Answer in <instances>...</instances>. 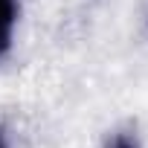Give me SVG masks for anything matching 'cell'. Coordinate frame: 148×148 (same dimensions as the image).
<instances>
[{
    "label": "cell",
    "instance_id": "cell-1",
    "mask_svg": "<svg viewBox=\"0 0 148 148\" xmlns=\"http://www.w3.org/2000/svg\"><path fill=\"white\" fill-rule=\"evenodd\" d=\"M15 15H18L15 0H0V55H3V52L9 49V44H12Z\"/></svg>",
    "mask_w": 148,
    "mask_h": 148
},
{
    "label": "cell",
    "instance_id": "cell-2",
    "mask_svg": "<svg viewBox=\"0 0 148 148\" xmlns=\"http://www.w3.org/2000/svg\"><path fill=\"white\" fill-rule=\"evenodd\" d=\"M105 148H139V142H136L134 134H116L105 142Z\"/></svg>",
    "mask_w": 148,
    "mask_h": 148
},
{
    "label": "cell",
    "instance_id": "cell-3",
    "mask_svg": "<svg viewBox=\"0 0 148 148\" xmlns=\"http://www.w3.org/2000/svg\"><path fill=\"white\" fill-rule=\"evenodd\" d=\"M0 148H9V145H6V136H3V131H0Z\"/></svg>",
    "mask_w": 148,
    "mask_h": 148
}]
</instances>
